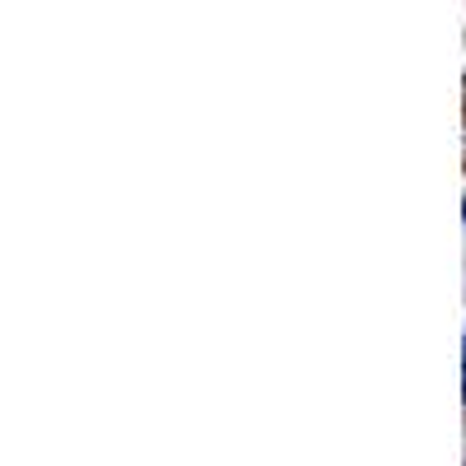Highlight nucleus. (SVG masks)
Instances as JSON below:
<instances>
[{
  "label": "nucleus",
  "instance_id": "obj_2",
  "mask_svg": "<svg viewBox=\"0 0 466 466\" xmlns=\"http://www.w3.org/2000/svg\"><path fill=\"white\" fill-rule=\"evenodd\" d=\"M461 219H466V206H461Z\"/></svg>",
  "mask_w": 466,
  "mask_h": 466
},
{
  "label": "nucleus",
  "instance_id": "obj_3",
  "mask_svg": "<svg viewBox=\"0 0 466 466\" xmlns=\"http://www.w3.org/2000/svg\"><path fill=\"white\" fill-rule=\"evenodd\" d=\"M461 350H466V340H461Z\"/></svg>",
  "mask_w": 466,
  "mask_h": 466
},
{
  "label": "nucleus",
  "instance_id": "obj_1",
  "mask_svg": "<svg viewBox=\"0 0 466 466\" xmlns=\"http://www.w3.org/2000/svg\"><path fill=\"white\" fill-rule=\"evenodd\" d=\"M461 401H466V373H461Z\"/></svg>",
  "mask_w": 466,
  "mask_h": 466
}]
</instances>
